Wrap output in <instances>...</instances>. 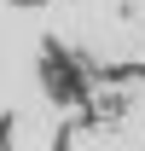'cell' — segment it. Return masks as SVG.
<instances>
[{
  "mask_svg": "<svg viewBox=\"0 0 145 151\" xmlns=\"http://www.w3.org/2000/svg\"><path fill=\"white\" fill-rule=\"evenodd\" d=\"M12 6H47V0H12Z\"/></svg>",
  "mask_w": 145,
  "mask_h": 151,
  "instance_id": "obj_2",
  "label": "cell"
},
{
  "mask_svg": "<svg viewBox=\"0 0 145 151\" xmlns=\"http://www.w3.org/2000/svg\"><path fill=\"white\" fill-rule=\"evenodd\" d=\"M41 76H47V93H52V99H75V93H81L75 58H70V52H58V47H47V64H41Z\"/></svg>",
  "mask_w": 145,
  "mask_h": 151,
  "instance_id": "obj_1",
  "label": "cell"
}]
</instances>
